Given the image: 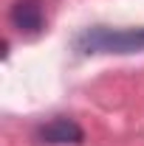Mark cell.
I'll use <instances>...</instances> for the list:
<instances>
[{
    "label": "cell",
    "instance_id": "obj_1",
    "mask_svg": "<svg viewBox=\"0 0 144 146\" xmlns=\"http://www.w3.org/2000/svg\"><path fill=\"white\" fill-rule=\"evenodd\" d=\"M82 54H141L144 51V28H108L93 25L85 28L73 39Z\"/></svg>",
    "mask_w": 144,
    "mask_h": 146
},
{
    "label": "cell",
    "instance_id": "obj_2",
    "mask_svg": "<svg viewBox=\"0 0 144 146\" xmlns=\"http://www.w3.org/2000/svg\"><path fill=\"white\" fill-rule=\"evenodd\" d=\"M34 138L42 146H79L82 141H85V132H82V127H79L73 118L57 115V118L45 121L42 127L37 129Z\"/></svg>",
    "mask_w": 144,
    "mask_h": 146
},
{
    "label": "cell",
    "instance_id": "obj_3",
    "mask_svg": "<svg viewBox=\"0 0 144 146\" xmlns=\"http://www.w3.org/2000/svg\"><path fill=\"white\" fill-rule=\"evenodd\" d=\"M9 23L23 36H37L45 31V9L40 0H14L9 9Z\"/></svg>",
    "mask_w": 144,
    "mask_h": 146
}]
</instances>
